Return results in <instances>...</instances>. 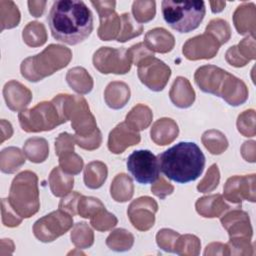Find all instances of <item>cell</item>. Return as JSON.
Returning <instances> with one entry per match:
<instances>
[{
	"label": "cell",
	"mask_w": 256,
	"mask_h": 256,
	"mask_svg": "<svg viewBox=\"0 0 256 256\" xmlns=\"http://www.w3.org/2000/svg\"><path fill=\"white\" fill-rule=\"evenodd\" d=\"M48 181L50 190L56 197L66 196L74 186L73 176L65 173L60 167H54L52 169Z\"/></svg>",
	"instance_id": "d4e9b609"
},
{
	"label": "cell",
	"mask_w": 256,
	"mask_h": 256,
	"mask_svg": "<svg viewBox=\"0 0 256 256\" xmlns=\"http://www.w3.org/2000/svg\"><path fill=\"white\" fill-rule=\"evenodd\" d=\"M201 141L205 148L213 155L222 154L228 148V140L225 135L216 129H210L203 133Z\"/></svg>",
	"instance_id": "836d02e7"
},
{
	"label": "cell",
	"mask_w": 256,
	"mask_h": 256,
	"mask_svg": "<svg viewBox=\"0 0 256 256\" xmlns=\"http://www.w3.org/2000/svg\"><path fill=\"white\" fill-rule=\"evenodd\" d=\"M132 13L138 23L151 21L156 14V2L152 0L134 1L132 4Z\"/></svg>",
	"instance_id": "60d3db41"
},
{
	"label": "cell",
	"mask_w": 256,
	"mask_h": 256,
	"mask_svg": "<svg viewBox=\"0 0 256 256\" xmlns=\"http://www.w3.org/2000/svg\"><path fill=\"white\" fill-rule=\"evenodd\" d=\"M137 66L138 78L147 88L155 92L165 88L171 76V69L162 60L152 56L143 60Z\"/></svg>",
	"instance_id": "7c38bea8"
},
{
	"label": "cell",
	"mask_w": 256,
	"mask_h": 256,
	"mask_svg": "<svg viewBox=\"0 0 256 256\" xmlns=\"http://www.w3.org/2000/svg\"><path fill=\"white\" fill-rule=\"evenodd\" d=\"M68 85L79 94H88L93 88V79L83 67H74L66 74Z\"/></svg>",
	"instance_id": "4316f807"
},
{
	"label": "cell",
	"mask_w": 256,
	"mask_h": 256,
	"mask_svg": "<svg viewBox=\"0 0 256 256\" xmlns=\"http://www.w3.org/2000/svg\"><path fill=\"white\" fill-rule=\"evenodd\" d=\"M108 169L101 161H92L84 169V183L90 189L100 188L106 181Z\"/></svg>",
	"instance_id": "f1b7e54d"
},
{
	"label": "cell",
	"mask_w": 256,
	"mask_h": 256,
	"mask_svg": "<svg viewBox=\"0 0 256 256\" xmlns=\"http://www.w3.org/2000/svg\"><path fill=\"white\" fill-rule=\"evenodd\" d=\"M144 44L152 52L168 53L175 45L174 36L162 27H157L149 30L145 34Z\"/></svg>",
	"instance_id": "7402d4cb"
},
{
	"label": "cell",
	"mask_w": 256,
	"mask_h": 256,
	"mask_svg": "<svg viewBox=\"0 0 256 256\" xmlns=\"http://www.w3.org/2000/svg\"><path fill=\"white\" fill-rule=\"evenodd\" d=\"M180 234L174 230L163 228L158 231L156 235L157 245L167 252L174 253V245Z\"/></svg>",
	"instance_id": "7dc6e473"
},
{
	"label": "cell",
	"mask_w": 256,
	"mask_h": 256,
	"mask_svg": "<svg viewBox=\"0 0 256 256\" xmlns=\"http://www.w3.org/2000/svg\"><path fill=\"white\" fill-rule=\"evenodd\" d=\"M158 211L157 202L149 196H141L133 200L128 209L127 215L133 227L139 231H147L155 223V213Z\"/></svg>",
	"instance_id": "4fadbf2b"
},
{
	"label": "cell",
	"mask_w": 256,
	"mask_h": 256,
	"mask_svg": "<svg viewBox=\"0 0 256 256\" xmlns=\"http://www.w3.org/2000/svg\"><path fill=\"white\" fill-rule=\"evenodd\" d=\"M18 119L21 128L29 133L51 131L58 125L67 122L54 99L40 102L33 108L20 111Z\"/></svg>",
	"instance_id": "ba28073f"
},
{
	"label": "cell",
	"mask_w": 256,
	"mask_h": 256,
	"mask_svg": "<svg viewBox=\"0 0 256 256\" xmlns=\"http://www.w3.org/2000/svg\"><path fill=\"white\" fill-rule=\"evenodd\" d=\"M93 65L102 74H126L132 63L124 47H100L93 55Z\"/></svg>",
	"instance_id": "8fae6325"
},
{
	"label": "cell",
	"mask_w": 256,
	"mask_h": 256,
	"mask_svg": "<svg viewBox=\"0 0 256 256\" xmlns=\"http://www.w3.org/2000/svg\"><path fill=\"white\" fill-rule=\"evenodd\" d=\"M141 140L138 131L131 128L126 122L119 123L108 136V149L114 154L123 153L128 147L137 145Z\"/></svg>",
	"instance_id": "e0dca14e"
},
{
	"label": "cell",
	"mask_w": 256,
	"mask_h": 256,
	"mask_svg": "<svg viewBox=\"0 0 256 256\" xmlns=\"http://www.w3.org/2000/svg\"><path fill=\"white\" fill-rule=\"evenodd\" d=\"M134 243L132 233L123 228H118L112 231L106 239V245L114 251L123 252L131 249Z\"/></svg>",
	"instance_id": "e575fe53"
},
{
	"label": "cell",
	"mask_w": 256,
	"mask_h": 256,
	"mask_svg": "<svg viewBox=\"0 0 256 256\" xmlns=\"http://www.w3.org/2000/svg\"><path fill=\"white\" fill-rule=\"evenodd\" d=\"M72 59L69 48L50 44L42 52L30 56L22 61L20 66L21 75L31 82H38L66 67Z\"/></svg>",
	"instance_id": "277c9868"
},
{
	"label": "cell",
	"mask_w": 256,
	"mask_h": 256,
	"mask_svg": "<svg viewBox=\"0 0 256 256\" xmlns=\"http://www.w3.org/2000/svg\"><path fill=\"white\" fill-rule=\"evenodd\" d=\"M91 4L96 9L98 15L115 11V6H116L115 1H91Z\"/></svg>",
	"instance_id": "680465c9"
},
{
	"label": "cell",
	"mask_w": 256,
	"mask_h": 256,
	"mask_svg": "<svg viewBox=\"0 0 256 256\" xmlns=\"http://www.w3.org/2000/svg\"><path fill=\"white\" fill-rule=\"evenodd\" d=\"M23 152L31 162L42 163L49 155V145L47 140L44 138H29L24 143Z\"/></svg>",
	"instance_id": "f546056e"
},
{
	"label": "cell",
	"mask_w": 256,
	"mask_h": 256,
	"mask_svg": "<svg viewBox=\"0 0 256 256\" xmlns=\"http://www.w3.org/2000/svg\"><path fill=\"white\" fill-rule=\"evenodd\" d=\"M179 134L177 123L171 118H160L150 130L151 139L157 145L165 146L172 143Z\"/></svg>",
	"instance_id": "44dd1931"
},
{
	"label": "cell",
	"mask_w": 256,
	"mask_h": 256,
	"mask_svg": "<svg viewBox=\"0 0 256 256\" xmlns=\"http://www.w3.org/2000/svg\"><path fill=\"white\" fill-rule=\"evenodd\" d=\"M82 195L79 194L78 192H70L66 196H64L60 203H59V208L70 213L72 216L77 214V205L78 201Z\"/></svg>",
	"instance_id": "db71d44e"
},
{
	"label": "cell",
	"mask_w": 256,
	"mask_h": 256,
	"mask_svg": "<svg viewBox=\"0 0 256 256\" xmlns=\"http://www.w3.org/2000/svg\"><path fill=\"white\" fill-rule=\"evenodd\" d=\"M54 99L58 102L66 120L71 121V127L75 131L74 136L87 137L99 129L83 96L59 94Z\"/></svg>",
	"instance_id": "52a82bcc"
},
{
	"label": "cell",
	"mask_w": 256,
	"mask_h": 256,
	"mask_svg": "<svg viewBox=\"0 0 256 256\" xmlns=\"http://www.w3.org/2000/svg\"><path fill=\"white\" fill-rule=\"evenodd\" d=\"M104 99L110 108L121 109L130 99V88L124 82L113 81L107 85L104 91Z\"/></svg>",
	"instance_id": "cb8c5ba5"
},
{
	"label": "cell",
	"mask_w": 256,
	"mask_h": 256,
	"mask_svg": "<svg viewBox=\"0 0 256 256\" xmlns=\"http://www.w3.org/2000/svg\"><path fill=\"white\" fill-rule=\"evenodd\" d=\"M100 25L98 28V37L102 41H110L117 39L121 30V17L111 11L99 15Z\"/></svg>",
	"instance_id": "484cf974"
},
{
	"label": "cell",
	"mask_w": 256,
	"mask_h": 256,
	"mask_svg": "<svg viewBox=\"0 0 256 256\" xmlns=\"http://www.w3.org/2000/svg\"><path fill=\"white\" fill-rule=\"evenodd\" d=\"M165 22L180 33H189L197 29L205 16L204 1H172L161 3Z\"/></svg>",
	"instance_id": "8992f818"
},
{
	"label": "cell",
	"mask_w": 256,
	"mask_h": 256,
	"mask_svg": "<svg viewBox=\"0 0 256 256\" xmlns=\"http://www.w3.org/2000/svg\"><path fill=\"white\" fill-rule=\"evenodd\" d=\"M24 163V153L18 147H7L0 152V169L3 173H15Z\"/></svg>",
	"instance_id": "4dcf8cb0"
},
{
	"label": "cell",
	"mask_w": 256,
	"mask_h": 256,
	"mask_svg": "<svg viewBox=\"0 0 256 256\" xmlns=\"http://www.w3.org/2000/svg\"><path fill=\"white\" fill-rule=\"evenodd\" d=\"M46 1H28L29 12L34 17H40L45 9Z\"/></svg>",
	"instance_id": "91938a15"
},
{
	"label": "cell",
	"mask_w": 256,
	"mask_h": 256,
	"mask_svg": "<svg viewBox=\"0 0 256 256\" xmlns=\"http://www.w3.org/2000/svg\"><path fill=\"white\" fill-rule=\"evenodd\" d=\"M0 126H1V143H3L6 139H9L12 136L13 128L11 123L6 121L5 119H1Z\"/></svg>",
	"instance_id": "94428289"
},
{
	"label": "cell",
	"mask_w": 256,
	"mask_h": 256,
	"mask_svg": "<svg viewBox=\"0 0 256 256\" xmlns=\"http://www.w3.org/2000/svg\"><path fill=\"white\" fill-rule=\"evenodd\" d=\"M223 228L229 234L230 240H251L252 227L249 215L239 209H234L220 219Z\"/></svg>",
	"instance_id": "2e32d148"
},
{
	"label": "cell",
	"mask_w": 256,
	"mask_h": 256,
	"mask_svg": "<svg viewBox=\"0 0 256 256\" xmlns=\"http://www.w3.org/2000/svg\"><path fill=\"white\" fill-rule=\"evenodd\" d=\"M237 129L245 137L255 136V111L253 109L246 110L238 116Z\"/></svg>",
	"instance_id": "f6af8a7d"
},
{
	"label": "cell",
	"mask_w": 256,
	"mask_h": 256,
	"mask_svg": "<svg viewBox=\"0 0 256 256\" xmlns=\"http://www.w3.org/2000/svg\"><path fill=\"white\" fill-rule=\"evenodd\" d=\"M201 243L197 236L191 234L180 235L174 245V253L178 255H198Z\"/></svg>",
	"instance_id": "f35d334b"
},
{
	"label": "cell",
	"mask_w": 256,
	"mask_h": 256,
	"mask_svg": "<svg viewBox=\"0 0 256 256\" xmlns=\"http://www.w3.org/2000/svg\"><path fill=\"white\" fill-rule=\"evenodd\" d=\"M151 191L158 198L164 199L166 196H168V195L173 193L174 187L169 182H167L164 177L160 176V177H158L157 181H155L152 184Z\"/></svg>",
	"instance_id": "11a10c76"
},
{
	"label": "cell",
	"mask_w": 256,
	"mask_h": 256,
	"mask_svg": "<svg viewBox=\"0 0 256 256\" xmlns=\"http://www.w3.org/2000/svg\"><path fill=\"white\" fill-rule=\"evenodd\" d=\"M47 21L53 38L69 45L83 42L93 30L92 12L79 0L55 1Z\"/></svg>",
	"instance_id": "6da1fadb"
},
{
	"label": "cell",
	"mask_w": 256,
	"mask_h": 256,
	"mask_svg": "<svg viewBox=\"0 0 256 256\" xmlns=\"http://www.w3.org/2000/svg\"><path fill=\"white\" fill-rule=\"evenodd\" d=\"M225 59H226V61H227L230 65H232V66H234V67H243V66H245V65L248 63V61H247L246 59H244V58L240 55V53L238 52L236 45L231 46V47L226 51V53H225Z\"/></svg>",
	"instance_id": "9f6ffc18"
},
{
	"label": "cell",
	"mask_w": 256,
	"mask_h": 256,
	"mask_svg": "<svg viewBox=\"0 0 256 256\" xmlns=\"http://www.w3.org/2000/svg\"><path fill=\"white\" fill-rule=\"evenodd\" d=\"M75 143L82 149L85 150H95L100 147L102 143V134L101 131L98 129L95 133L92 135H89L87 137H76L74 136Z\"/></svg>",
	"instance_id": "f5cc1de1"
},
{
	"label": "cell",
	"mask_w": 256,
	"mask_h": 256,
	"mask_svg": "<svg viewBox=\"0 0 256 256\" xmlns=\"http://www.w3.org/2000/svg\"><path fill=\"white\" fill-rule=\"evenodd\" d=\"M220 181V172L217 164L210 166L204 178L197 185V190L202 193L211 192L217 188Z\"/></svg>",
	"instance_id": "bcb514c9"
},
{
	"label": "cell",
	"mask_w": 256,
	"mask_h": 256,
	"mask_svg": "<svg viewBox=\"0 0 256 256\" xmlns=\"http://www.w3.org/2000/svg\"><path fill=\"white\" fill-rule=\"evenodd\" d=\"M103 208L105 206L98 198L82 195L78 201L77 214L83 218H91Z\"/></svg>",
	"instance_id": "b9f144b4"
},
{
	"label": "cell",
	"mask_w": 256,
	"mask_h": 256,
	"mask_svg": "<svg viewBox=\"0 0 256 256\" xmlns=\"http://www.w3.org/2000/svg\"><path fill=\"white\" fill-rule=\"evenodd\" d=\"M134 193V185L131 177L125 173L117 174L110 186L111 197L116 202H127L130 200Z\"/></svg>",
	"instance_id": "83f0119b"
},
{
	"label": "cell",
	"mask_w": 256,
	"mask_h": 256,
	"mask_svg": "<svg viewBox=\"0 0 256 256\" xmlns=\"http://www.w3.org/2000/svg\"><path fill=\"white\" fill-rule=\"evenodd\" d=\"M118 220L116 216L108 212L105 208L101 209L94 216L90 218V224L92 227L98 231H107L116 226Z\"/></svg>",
	"instance_id": "7bdbcfd3"
},
{
	"label": "cell",
	"mask_w": 256,
	"mask_h": 256,
	"mask_svg": "<svg viewBox=\"0 0 256 256\" xmlns=\"http://www.w3.org/2000/svg\"><path fill=\"white\" fill-rule=\"evenodd\" d=\"M153 113L151 109L144 104H137L126 115L125 122L134 130H145L152 122Z\"/></svg>",
	"instance_id": "1f68e13d"
},
{
	"label": "cell",
	"mask_w": 256,
	"mask_h": 256,
	"mask_svg": "<svg viewBox=\"0 0 256 256\" xmlns=\"http://www.w3.org/2000/svg\"><path fill=\"white\" fill-rule=\"evenodd\" d=\"M205 33L210 34L220 44H225L231 37V29L228 22L221 18L211 20L206 26Z\"/></svg>",
	"instance_id": "ab89813d"
},
{
	"label": "cell",
	"mask_w": 256,
	"mask_h": 256,
	"mask_svg": "<svg viewBox=\"0 0 256 256\" xmlns=\"http://www.w3.org/2000/svg\"><path fill=\"white\" fill-rule=\"evenodd\" d=\"M121 30L117 41L124 43L130 39L138 37L143 32L142 24L138 23L130 13H123L121 16Z\"/></svg>",
	"instance_id": "8d00e7d4"
},
{
	"label": "cell",
	"mask_w": 256,
	"mask_h": 256,
	"mask_svg": "<svg viewBox=\"0 0 256 256\" xmlns=\"http://www.w3.org/2000/svg\"><path fill=\"white\" fill-rule=\"evenodd\" d=\"M59 166L65 173L77 175L83 168V159L74 151L69 152L59 157Z\"/></svg>",
	"instance_id": "ee69618b"
},
{
	"label": "cell",
	"mask_w": 256,
	"mask_h": 256,
	"mask_svg": "<svg viewBox=\"0 0 256 256\" xmlns=\"http://www.w3.org/2000/svg\"><path fill=\"white\" fill-rule=\"evenodd\" d=\"M195 208L198 214L206 218L220 217L225 211L230 209V206L225 203L221 194H213L199 198L195 203Z\"/></svg>",
	"instance_id": "603a6c76"
},
{
	"label": "cell",
	"mask_w": 256,
	"mask_h": 256,
	"mask_svg": "<svg viewBox=\"0 0 256 256\" xmlns=\"http://www.w3.org/2000/svg\"><path fill=\"white\" fill-rule=\"evenodd\" d=\"M72 226V215L59 208L38 219L33 225V233L39 241L48 243L65 234Z\"/></svg>",
	"instance_id": "9c48e42d"
},
{
	"label": "cell",
	"mask_w": 256,
	"mask_h": 256,
	"mask_svg": "<svg viewBox=\"0 0 256 256\" xmlns=\"http://www.w3.org/2000/svg\"><path fill=\"white\" fill-rule=\"evenodd\" d=\"M127 169L140 184H152L159 177L157 157L150 150L133 151L126 161Z\"/></svg>",
	"instance_id": "30bf717a"
},
{
	"label": "cell",
	"mask_w": 256,
	"mask_h": 256,
	"mask_svg": "<svg viewBox=\"0 0 256 256\" xmlns=\"http://www.w3.org/2000/svg\"><path fill=\"white\" fill-rule=\"evenodd\" d=\"M169 97L176 107L188 108L195 101V91L187 78L179 76L171 86Z\"/></svg>",
	"instance_id": "ffe728a7"
},
{
	"label": "cell",
	"mask_w": 256,
	"mask_h": 256,
	"mask_svg": "<svg viewBox=\"0 0 256 256\" xmlns=\"http://www.w3.org/2000/svg\"><path fill=\"white\" fill-rule=\"evenodd\" d=\"M243 158L251 163L255 162V141H246L241 147Z\"/></svg>",
	"instance_id": "6f0895ef"
},
{
	"label": "cell",
	"mask_w": 256,
	"mask_h": 256,
	"mask_svg": "<svg viewBox=\"0 0 256 256\" xmlns=\"http://www.w3.org/2000/svg\"><path fill=\"white\" fill-rule=\"evenodd\" d=\"M159 170L177 183L196 180L203 172L205 156L194 142H179L157 156Z\"/></svg>",
	"instance_id": "7a4b0ae2"
},
{
	"label": "cell",
	"mask_w": 256,
	"mask_h": 256,
	"mask_svg": "<svg viewBox=\"0 0 256 256\" xmlns=\"http://www.w3.org/2000/svg\"><path fill=\"white\" fill-rule=\"evenodd\" d=\"M223 191L224 198L231 203L241 204L243 200L255 202V174L228 178Z\"/></svg>",
	"instance_id": "5bb4252c"
},
{
	"label": "cell",
	"mask_w": 256,
	"mask_h": 256,
	"mask_svg": "<svg viewBox=\"0 0 256 256\" xmlns=\"http://www.w3.org/2000/svg\"><path fill=\"white\" fill-rule=\"evenodd\" d=\"M20 22V11L17 5L10 0L0 1V24L1 31L18 26Z\"/></svg>",
	"instance_id": "d590c367"
},
{
	"label": "cell",
	"mask_w": 256,
	"mask_h": 256,
	"mask_svg": "<svg viewBox=\"0 0 256 256\" xmlns=\"http://www.w3.org/2000/svg\"><path fill=\"white\" fill-rule=\"evenodd\" d=\"M8 201L22 218H30L40 208L38 177L29 170L16 175L11 183Z\"/></svg>",
	"instance_id": "5b68a950"
},
{
	"label": "cell",
	"mask_w": 256,
	"mask_h": 256,
	"mask_svg": "<svg viewBox=\"0 0 256 256\" xmlns=\"http://www.w3.org/2000/svg\"><path fill=\"white\" fill-rule=\"evenodd\" d=\"M127 54L131 60V63L135 65H138L143 60L154 56L153 52L150 49H148V47L144 44V42H140L135 45H132L127 50Z\"/></svg>",
	"instance_id": "f907efd6"
},
{
	"label": "cell",
	"mask_w": 256,
	"mask_h": 256,
	"mask_svg": "<svg viewBox=\"0 0 256 256\" xmlns=\"http://www.w3.org/2000/svg\"><path fill=\"white\" fill-rule=\"evenodd\" d=\"M210 6H211V11L213 13H219L221 12L225 5H226V2L225 1H210Z\"/></svg>",
	"instance_id": "6125c7cd"
},
{
	"label": "cell",
	"mask_w": 256,
	"mask_h": 256,
	"mask_svg": "<svg viewBox=\"0 0 256 256\" xmlns=\"http://www.w3.org/2000/svg\"><path fill=\"white\" fill-rule=\"evenodd\" d=\"M220 44L208 33H203L188 39L183 47L182 53L188 60L211 59L218 53Z\"/></svg>",
	"instance_id": "9a60e30c"
},
{
	"label": "cell",
	"mask_w": 256,
	"mask_h": 256,
	"mask_svg": "<svg viewBox=\"0 0 256 256\" xmlns=\"http://www.w3.org/2000/svg\"><path fill=\"white\" fill-rule=\"evenodd\" d=\"M194 80L205 93L221 97L231 106H239L248 99V88L239 78L214 65L199 67Z\"/></svg>",
	"instance_id": "3957f363"
},
{
	"label": "cell",
	"mask_w": 256,
	"mask_h": 256,
	"mask_svg": "<svg viewBox=\"0 0 256 256\" xmlns=\"http://www.w3.org/2000/svg\"><path fill=\"white\" fill-rule=\"evenodd\" d=\"M3 96L7 107L16 112L25 110L32 100V92L16 80H10L4 85Z\"/></svg>",
	"instance_id": "ac0fdd59"
},
{
	"label": "cell",
	"mask_w": 256,
	"mask_h": 256,
	"mask_svg": "<svg viewBox=\"0 0 256 256\" xmlns=\"http://www.w3.org/2000/svg\"><path fill=\"white\" fill-rule=\"evenodd\" d=\"M72 243L79 249H85L92 246L94 234L86 222H78L74 225L71 234Z\"/></svg>",
	"instance_id": "74e56055"
},
{
	"label": "cell",
	"mask_w": 256,
	"mask_h": 256,
	"mask_svg": "<svg viewBox=\"0 0 256 256\" xmlns=\"http://www.w3.org/2000/svg\"><path fill=\"white\" fill-rule=\"evenodd\" d=\"M233 23L241 35L255 36L256 31V6L254 3H242L233 14Z\"/></svg>",
	"instance_id": "d6986e66"
},
{
	"label": "cell",
	"mask_w": 256,
	"mask_h": 256,
	"mask_svg": "<svg viewBox=\"0 0 256 256\" xmlns=\"http://www.w3.org/2000/svg\"><path fill=\"white\" fill-rule=\"evenodd\" d=\"M75 144L74 135L67 132L60 133L55 140V154L60 157L63 154L73 152Z\"/></svg>",
	"instance_id": "681fc988"
},
{
	"label": "cell",
	"mask_w": 256,
	"mask_h": 256,
	"mask_svg": "<svg viewBox=\"0 0 256 256\" xmlns=\"http://www.w3.org/2000/svg\"><path fill=\"white\" fill-rule=\"evenodd\" d=\"M22 38L25 44L30 47L42 46L47 40V32L44 24L38 21L29 22L23 29Z\"/></svg>",
	"instance_id": "d6a6232c"
},
{
	"label": "cell",
	"mask_w": 256,
	"mask_h": 256,
	"mask_svg": "<svg viewBox=\"0 0 256 256\" xmlns=\"http://www.w3.org/2000/svg\"><path fill=\"white\" fill-rule=\"evenodd\" d=\"M2 204V223L6 227H17L22 222V217L13 209L10 205L8 199L3 198L1 201Z\"/></svg>",
	"instance_id": "c3c4849f"
},
{
	"label": "cell",
	"mask_w": 256,
	"mask_h": 256,
	"mask_svg": "<svg viewBox=\"0 0 256 256\" xmlns=\"http://www.w3.org/2000/svg\"><path fill=\"white\" fill-rule=\"evenodd\" d=\"M240 55L246 59L248 62L256 58V48H255V36L248 35L243 40L236 45Z\"/></svg>",
	"instance_id": "816d5d0a"
}]
</instances>
